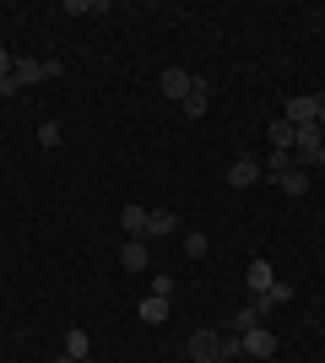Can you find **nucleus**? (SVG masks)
Returning <instances> with one entry per match:
<instances>
[{
  "label": "nucleus",
  "mask_w": 325,
  "mask_h": 363,
  "mask_svg": "<svg viewBox=\"0 0 325 363\" xmlns=\"http://www.w3.org/2000/svg\"><path fill=\"white\" fill-rule=\"evenodd\" d=\"M261 179H266V168L255 163V157H239V163H228V184H233V190H255Z\"/></svg>",
  "instance_id": "7ed1b4c3"
},
{
  "label": "nucleus",
  "mask_w": 325,
  "mask_h": 363,
  "mask_svg": "<svg viewBox=\"0 0 325 363\" xmlns=\"http://www.w3.org/2000/svg\"><path fill=\"white\" fill-rule=\"evenodd\" d=\"M239 342H244V358H277V336L266 331V325H249V331H239Z\"/></svg>",
  "instance_id": "f257e3e1"
},
{
  "label": "nucleus",
  "mask_w": 325,
  "mask_h": 363,
  "mask_svg": "<svg viewBox=\"0 0 325 363\" xmlns=\"http://www.w3.org/2000/svg\"><path fill=\"white\" fill-rule=\"evenodd\" d=\"M65 352H71V358H93V336L81 331V325H71V331H65Z\"/></svg>",
  "instance_id": "4468645a"
},
{
  "label": "nucleus",
  "mask_w": 325,
  "mask_h": 363,
  "mask_svg": "<svg viewBox=\"0 0 325 363\" xmlns=\"http://www.w3.org/2000/svg\"><path fill=\"white\" fill-rule=\"evenodd\" d=\"M249 293H266L271 282H277V272H271V260H249V272H244Z\"/></svg>",
  "instance_id": "9b49d317"
},
{
  "label": "nucleus",
  "mask_w": 325,
  "mask_h": 363,
  "mask_svg": "<svg viewBox=\"0 0 325 363\" xmlns=\"http://www.w3.org/2000/svg\"><path fill=\"white\" fill-rule=\"evenodd\" d=\"M206 250H212V239H206V233H185V255H190V260H201Z\"/></svg>",
  "instance_id": "f3484780"
},
{
  "label": "nucleus",
  "mask_w": 325,
  "mask_h": 363,
  "mask_svg": "<svg viewBox=\"0 0 325 363\" xmlns=\"http://www.w3.org/2000/svg\"><path fill=\"white\" fill-rule=\"evenodd\" d=\"M271 184H277V190H287V196H304V190H309V174H304V168H282V174H277V179H271Z\"/></svg>",
  "instance_id": "9d476101"
},
{
  "label": "nucleus",
  "mask_w": 325,
  "mask_h": 363,
  "mask_svg": "<svg viewBox=\"0 0 325 363\" xmlns=\"http://www.w3.org/2000/svg\"><path fill=\"white\" fill-rule=\"evenodd\" d=\"M0 163H6V152H0Z\"/></svg>",
  "instance_id": "b1692460"
},
{
  "label": "nucleus",
  "mask_w": 325,
  "mask_h": 363,
  "mask_svg": "<svg viewBox=\"0 0 325 363\" xmlns=\"http://www.w3.org/2000/svg\"><path fill=\"white\" fill-rule=\"evenodd\" d=\"M266 298L277 303V309H282V303H293V282H282V277H277V282H271V288H266Z\"/></svg>",
  "instance_id": "a211bd4d"
},
{
  "label": "nucleus",
  "mask_w": 325,
  "mask_h": 363,
  "mask_svg": "<svg viewBox=\"0 0 325 363\" xmlns=\"http://www.w3.org/2000/svg\"><path fill=\"white\" fill-rule=\"evenodd\" d=\"M120 266H125V272H147V266H152L147 239H125V244H120Z\"/></svg>",
  "instance_id": "423d86ee"
},
{
  "label": "nucleus",
  "mask_w": 325,
  "mask_h": 363,
  "mask_svg": "<svg viewBox=\"0 0 325 363\" xmlns=\"http://www.w3.org/2000/svg\"><path fill=\"white\" fill-rule=\"evenodd\" d=\"M55 363H76V358H71V352H60V358H55Z\"/></svg>",
  "instance_id": "5701e85b"
},
{
  "label": "nucleus",
  "mask_w": 325,
  "mask_h": 363,
  "mask_svg": "<svg viewBox=\"0 0 325 363\" xmlns=\"http://www.w3.org/2000/svg\"><path fill=\"white\" fill-rule=\"evenodd\" d=\"M266 179H277V174H282V168H293V152H271V157H266Z\"/></svg>",
  "instance_id": "dca6fc26"
},
{
  "label": "nucleus",
  "mask_w": 325,
  "mask_h": 363,
  "mask_svg": "<svg viewBox=\"0 0 325 363\" xmlns=\"http://www.w3.org/2000/svg\"><path fill=\"white\" fill-rule=\"evenodd\" d=\"M141 320H147V325H163V320H169V298H152V293H147V298H141V309H136Z\"/></svg>",
  "instance_id": "2eb2a0df"
},
{
  "label": "nucleus",
  "mask_w": 325,
  "mask_h": 363,
  "mask_svg": "<svg viewBox=\"0 0 325 363\" xmlns=\"http://www.w3.org/2000/svg\"><path fill=\"white\" fill-rule=\"evenodd\" d=\"M120 228L130 233V239H147V206H136V201H130V206L120 212Z\"/></svg>",
  "instance_id": "f8f14e48"
},
{
  "label": "nucleus",
  "mask_w": 325,
  "mask_h": 363,
  "mask_svg": "<svg viewBox=\"0 0 325 363\" xmlns=\"http://www.w3.org/2000/svg\"><path fill=\"white\" fill-rule=\"evenodd\" d=\"M190 358H195V363H217V358H222V336H217V331H195V336H190Z\"/></svg>",
  "instance_id": "39448f33"
},
{
  "label": "nucleus",
  "mask_w": 325,
  "mask_h": 363,
  "mask_svg": "<svg viewBox=\"0 0 325 363\" xmlns=\"http://www.w3.org/2000/svg\"><path fill=\"white\" fill-rule=\"evenodd\" d=\"M314 114H320V98H293V104H287V114H282V120L293 125H314Z\"/></svg>",
  "instance_id": "1a4fd4ad"
},
{
  "label": "nucleus",
  "mask_w": 325,
  "mask_h": 363,
  "mask_svg": "<svg viewBox=\"0 0 325 363\" xmlns=\"http://www.w3.org/2000/svg\"><path fill=\"white\" fill-rule=\"evenodd\" d=\"M157 87H163V98L185 104V98H190V87H195V76H190V71H179V65H169V71L157 76Z\"/></svg>",
  "instance_id": "f03ea898"
},
{
  "label": "nucleus",
  "mask_w": 325,
  "mask_h": 363,
  "mask_svg": "<svg viewBox=\"0 0 325 363\" xmlns=\"http://www.w3.org/2000/svg\"><path fill=\"white\" fill-rule=\"evenodd\" d=\"M179 108H185L190 120H201L206 108H212V87H206V76H195V87H190V98H185Z\"/></svg>",
  "instance_id": "6e6552de"
},
{
  "label": "nucleus",
  "mask_w": 325,
  "mask_h": 363,
  "mask_svg": "<svg viewBox=\"0 0 325 363\" xmlns=\"http://www.w3.org/2000/svg\"><path fill=\"white\" fill-rule=\"evenodd\" d=\"M16 82L22 87H33V82H49V76H60V60H16Z\"/></svg>",
  "instance_id": "20e7f679"
},
{
  "label": "nucleus",
  "mask_w": 325,
  "mask_h": 363,
  "mask_svg": "<svg viewBox=\"0 0 325 363\" xmlns=\"http://www.w3.org/2000/svg\"><path fill=\"white\" fill-rule=\"evenodd\" d=\"M16 92H22V82H16V76H0V98H16Z\"/></svg>",
  "instance_id": "412c9836"
},
{
  "label": "nucleus",
  "mask_w": 325,
  "mask_h": 363,
  "mask_svg": "<svg viewBox=\"0 0 325 363\" xmlns=\"http://www.w3.org/2000/svg\"><path fill=\"white\" fill-rule=\"evenodd\" d=\"M217 363H228V358H217Z\"/></svg>",
  "instance_id": "393cba45"
},
{
  "label": "nucleus",
  "mask_w": 325,
  "mask_h": 363,
  "mask_svg": "<svg viewBox=\"0 0 325 363\" xmlns=\"http://www.w3.org/2000/svg\"><path fill=\"white\" fill-rule=\"evenodd\" d=\"M38 147H49V152L60 147V125H55V120H49V125H38Z\"/></svg>",
  "instance_id": "6ab92c4d"
},
{
  "label": "nucleus",
  "mask_w": 325,
  "mask_h": 363,
  "mask_svg": "<svg viewBox=\"0 0 325 363\" xmlns=\"http://www.w3.org/2000/svg\"><path fill=\"white\" fill-rule=\"evenodd\" d=\"M293 136H298V130H293V125H287V120H271V130H266V141H271V152H293Z\"/></svg>",
  "instance_id": "ddd939ff"
},
{
  "label": "nucleus",
  "mask_w": 325,
  "mask_h": 363,
  "mask_svg": "<svg viewBox=\"0 0 325 363\" xmlns=\"http://www.w3.org/2000/svg\"><path fill=\"white\" fill-rule=\"evenodd\" d=\"M222 358L239 363V358H244V342H239V336H222Z\"/></svg>",
  "instance_id": "aec40b11"
},
{
  "label": "nucleus",
  "mask_w": 325,
  "mask_h": 363,
  "mask_svg": "<svg viewBox=\"0 0 325 363\" xmlns=\"http://www.w3.org/2000/svg\"><path fill=\"white\" fill-rule=\"evenodd\" d=\"M11 71H16V60L6 55V49H0V76H11Z\"/></svg>",
  "instance_id": "4be33fe9"
},
{
  "label": "nucleus",
  "mask_w": 325,
  "mask_h": 363,
  "mask_svg": "<svg viewBox=\"0 0 325 363\" xmlns=\"http://www.w3.org/2000/svg\"><path fill=\"white\" fill-rule=\"evenodd\" d=\"M169 233H179V217H173L169 206L147 212V239H169Z\"/></svg>",
  "instance_id": "0eeeda50"
}]
</instances>
